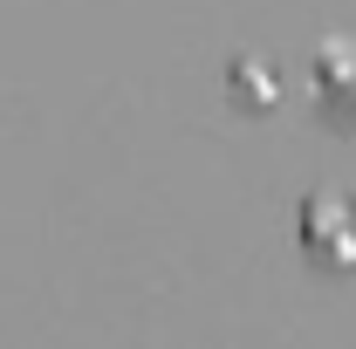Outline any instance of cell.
<instances>
[{
	"mask_svg": "<svg viewBox=\"0 0 356 349\" xmlns=\"http://www.w3.org/2000/svg\"><path fill=\"white\" fill-rule=\"evenodd\" d=\"M233 83L247 89L254 103H267V96H274V76H267V62H261V55H240V62H233Z\"/></svg>",
	"mask_w": 356,
	"mask_h": 349,
	"instance_id": "3957f363",
	"label": "cell"
},
{
	"mask_svg": "<svg viewBox=\"0 0 356 349\" xmlns=\"http://www.w3.org/2000/svg\"><path fill=\"white\" fill-rule=\"evenodd\" d=\"M302 240H309L322 261H356V199L343 192H309L302 199Z\"/></svg>",
	"mask_w": 356,
	"mask_h": 349,
	"instance_id": "6da1fadb",
	"label": "cell"
},
{
	"mask_svg": "<svg viewBox=\"0 0 356 349\" xmlns=\"http://www.w3.org/2000/svg\"><path fill=\"white\" fill-rule=\"evenodd\" d=\"M315 89H322L329 110L356 117V42H322V55H315Z\"/></svg>",
	"mask_w": 356,
	"mask_h": 349,
	"instance_id": "7a4b0ae2",
	"label": "cell"
}]
</instances>
